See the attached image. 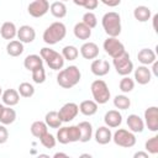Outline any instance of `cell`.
I'll list each match as a JSON object with an SVG mask.
<instances>
[{
  "label": "cell",
  "instance_id": "1",
  "mask_svg": "<svg viewBox=\"0 0 158 158\" xmlns=\"http://www.w3.org/2000/svg\"><path fill=\"white\" fill-rule=\"evenodd\" d=\"M81 78V73L77 65H69L62 70H59L57 75V83L63 89H70L75 86Z\"/></svg>",
  "mask_w": 158,
  "mask_h": 158
},
{
  "label": "cell",
  "instance_id": "2",
  "mask_svg": "<svg viewBox=\"0 0 158 158\" xmlns=\"http://www.w3.org/2000/svg\"><path fill=\"white\" fill-rule=\"evenodd\" d=\"M67 35V27L63 22H59V21H56L53 23H51L43 32V41L52 46V44H56L58 42H60Z\"/></svg>",
  "mask_w": 158,
  "mask_h": 158
},
{
  "label": "cell",
  "instance_id": "3",
  "mask_svg": "<svg viewBox=\"0 0 158 158\" xmlns=\"http://www.w3.org/2000/svg\"><path fill=\"white\" fill-rule=\"evenodd\" d=\"M101 25L109 37H117L121 33V17L115 11L106 12L101 19Z\"/></svg>",
  "mask_w": 158,
  "mask_h": 158
},
{
  "label": "cell",
  "instance_id": "4",
  "mask_svg": "<svg viewBox=\"0 0 158 158\" xmlns=\"http://www.w3.org/2000/svg\"><path fill=\"white\" fill-rule=\"evenodd\" d=\"M40 56L42 57V59L47 63V65L53 69V70H59L63 68L64 65V58L60 53L56 52L54 49L49 48V47H43L40 51Z\"/></svg>",
  "mask_w": 158,
  "mask_h": 158
},
{
  "label": "cell",
  "instance_id": "5",
  "mask_svg": "<svg viewBox=\"0 0 158 158\" xmlns=\"http://www.w3.org/2000/svg\"><path fill=\"white\" fill-rule=\"evenodd\" d=\"M91 94L94 98V101L98 102V105H102L106 104L111 96V93L109 90L107 84L102 80V79H96L91 83Z\"/></svg>",
  "mask_w": 158,
  "mask_h": 158
},
{
  "label": "cell",
  "instance_id": "6",
  "mask_svg": "<svg viewBox=\"0 0 158 158\" xmlns=\"http://www.w3.org/2000/svg\"><path fill=\"white\" fill-rule=\"evenodd\" d=\"M79 139H80V131H79L78 125L59 127L57 131V141L62 144L78 142Z\"/></svg>",
  "mask_w": 158,
  "mask_h": 158
},
{
  "label": "cell",
  "instance_id": "7",
  "mask_svg": "<svg viewBox=\"0 0 158 158\" xmlns=\"http://www.w3.org/2000/svg\"><path fill=\"white\" fill-rule=\"evenodd\" d=\"M112 141L118 147L123 148H131L136 144V136L133 132L125 130V128H118L114 135H112Z\"/></svg>",
  "mask_w": 158,
  "mask_h": 158
},
{
  "label": "cell",
  "instance_id": "8",
  "mask_svg": "<svg viewBox=\"0 0 158 158\" xmlns=\"http://www.w3.org/2000/svg\"><path fill=\"white\" fill-rule=\"evenodd\" d=\"M112 63H114V67L117 72V74L125 77V75H130V73H132L133 70V63L131 62L130 59V54L125 51L122 54L112 58Z\"/></svg>",
  "mask_w": 158,
  "mask_h": 158
},
{
  "label": "cell",
  "instance_id": "9",
  "mask_svg": "<svg viewBox=\"0 0 158 158\" xmlns=\"http://www.w3.org/2000/svg\"><path fill=\"white\" fill-rule=\"evenodd\" d=\"M104 49L110 57L115 58L125 52V46L117 40V37H107L104 41Z\"/></svg>",
  "mask_w": 158,
  "mask_h": 158
},
{
  "label": "cell",
  "instance_id": "10",
  "mask_svg": "<svg viewBox=\"0 0 158 158\" xmlns=\"http://www.w3.org/2000/svg\"><path fill=\"white\" fill-rule=\"evenodd\" d=\"M49 10V2L48 0H33L28 7H27V11L28 14L32 16V17H42L44 16Z\"/></svg>",
  "mask_w": 158,
  "mask_h": 158
},
{
  "label": "cell",
  "instance_id": "11",
  "mask_svg": "<svg viewBox=\"0 0 158 158\" xmlns=\"http://www.w3.org/2000/svg\"><path fill=\"white\" fill-rule=\"evenodd\" d=\"M78 112H79V105H77L75 102H67L59 109L58 115L62 122H69L77 117Z\"/></svg>",
  "mask_w": 158,
  "mask_h": 158
},
{
  "label": "cell",
  "instance_id": "12",
  "mask_svg": "<svg viewBox=\"0 0 158 158\" xmlns=\"http://www.w3.org/2000/svg\"><path fill=\"white\" fill-rule=\"evenodd\" d=\"M144 125L152 132L158 131V107L157 106H151V107L146 109V111H144Z\"/></svg>",
  "mask_w": 158,
  "mask_h": 158
},
{
  "label": "cell",
  "instance_id": "13",
  "mask_svg": "<svg viewBox=\"0 0 158 158\" xmlns=\"http://www.w3.org/2000/svg\"><path fill=\"white\" fill-rule=\"evenodd\" d=\"M16 36H17L19 41H21L22 43H31L36 38V31L33 27H31L28 25H23L17 30Z\"/></svg>",
  "mask_w": 158,
  "mask_h": 158
},
{
  "label": "cell",
  "instance_id": "14",
  "mask_svg": "<svg viewBox=\"0 0 158 158\" xmlns=\"http://www.w3.org/2000/svg\"><path fill=\"white\" fill-rule=\"evenodd\" d=\"M91 73L96 77H104L110 72V63L105 59H94L90 65Z\"/></svg>",
  "mask_w": 158,
  "mask_h": 158
},
{
  "label": "cell",
  "instance_id": "15",
  "mask_svg": "<svg viewBox=\"0 0 158 158\" xmlns=\"http://www.w3.org/2000/svg\"><path fill=\"white\" fill-rule=\"evenodd\" d=\"M151 79H152V73L147 65H139L135 69V80L138 84L146 85L151 81Z\"/></svg>",
  "mask_w": 158,
  "mask_h": 158
},
{
  "label": "cell",
  "instance_id": "16",
  "mask_svg": "<svg viewBox=\"0 0 158 158\" xmlns=\"http://www.w3.org/2000/svg\"><path fill=\"white\" fill-rule=\"evenodd\" d=\"M104 122L110 128H116L122 122V115L118 112V110H109L104 116Z\"/></svg>",
  "mask_w": 158,
  "mask_h": 158
},
{
  "label": "cell",
  "instance_id": "17",
  "mask_svg": "<svg viewBox=\"0 0 158 158\" xmlns=\"http://www.w3.org/2000/svg\"><path fill=\"white\" fill-rule=\"evenodd\" d=\"M80 54L85 59H95L99 56V47L94 42H85L80 47Z\"/></svg>",
  "mask_w": 158,
  "mask_h": 158
},
{
  "label": "cell",
  "instance_id": "18",
  "mask_svg": "<svg viewBox=\"0 0 158 158\" xmlns=\"http://www.w3.org/2000/svg\"><path fill=\"white\" fill-rule=\"evenodd\" d=\"M127 126L131 132L133 133H141L144 130V121L136 114H131L127 117Z\"/></svg>",
  "mask_w": 158,
  "mask_h": 158
},
{
  "label": "cell",
  "instance_id": "19",
  "mask_svg": "<svg viewBox=\"0 0 158 158\" xmlns=\"http://www.w3.org/2000/svg\"><path fill=\"white\" fill-rule=\"evenodd\" d=\"M112 139V133L110 131V127L107 126H100L95 131V141L99 144H107Z\"/></svg>",
  "mask_w": 158,
  "mask_h": 158
},
{
  "label": "cell",
  "instance_id": "20",
  "mask_svg": "<svg viewBox=\"0 0 158 158\" xmlns=\"http://www.w3.org/2000/svg\"><path fill=\"white\" fill-rule=\"evenodd\" d=\"M2 102L6 106H15L20 101V94L15 89H6L1 95Z\"/></svg>",
  "mask_w": 158,
  "mask_h": 158
},
{
  "label": "cell",
  "instance_id": "21",
  "mask_svg": "<svg viewBox=\"0 0 158 158\" xmlns=\"http://www.w3.org/2000/svg\"><path fill=\"white\" fill-rule=\"evenodd\" d=\"M0 35L4 40H14L17 35V28L15 26L14 22H10V21H6L1 25V28H0Z\"/></svg>",
  "mask_w": 158,
  "mask_h": 158
},
{
  "label": "cell",
  "instance_id": "22",
  "mask_svg": "<svg viewBox=\"0 0 158 158\" xmlns=\"http://www.w3.org/2000/svg\"><path fill=\"white\" fill-rule=\"evenodd\" d=\"M137 59H138L139 63H142V65H149L154 60H157V56L152 49L142 48L137 54Z\"/></svg>",
  "mask_w": 158,
  "mask_h": 158
},
{
  "label": "cell",
  "instance_id": "23",
  "mask_svg": "<svg viewBox=\"0 0 158 158\" xmlns=\"http://www.w3.org/2000/svg\"><path fill=\"white\" fill-rule=\"evenodd\" d=\"M78 127H79V131H80V142L83 143H86L91 139L93 137V126L90 122L88 121H81L78 123Z\"/></svg>",
  "mask_w": 158,
  "mask_h": 158
},
{
  "label": "cell",
  "instance_id": "24",
  "mask_svg": "<svg viewBox=\"0 0 158 158\" xmlns=\"http://www.w3.org/2000/svg\"><path fill=\"white\" fill-rule=\"evenodd\" d=\"M73 32H74V36L78 38V40H89L90 36H91V28L88 27L84 22H78L75 23L74 28H73Z\"/></svg>",
  "mask_w": 158,
  "mask_h": 158
},
{
  "label": "cell",
  "instance_id": "25",
  "mask_svg": "<svg viewBox=\"0 0 158 158\" xmlns=\"http://www.w3.org/2000/svg\"><path fill=\"white\" fill-rule=\"evenodd\" d=\"M79 111L85 116H93L98 112V102L94 100H84L79 105Z\"/></svg>",
  "mask_w": 158,
  "mask_h": 158
},
{
  "label": "cell",
  "instance_id": "26",
  "mask_svg": "<svg viewBox=\"0 0 158 158\" xmlns=\"http://www.w3.org/2000/svg\"><path fill=\"white\" fill-rule=\"evenodd\" d=\"M23 65H25V68H26L27 70H31V72H32L33 69H36V68L43 65V59H42V57L38 56V54H30V56H27V57L25 58Z\"/></svg>",
  "mask_w": 158,
  "mask_h": 158
},
{
  "label": "cell",
  "instance_id": "27",
  "mask_svg": "<svg viewBox=\"0 0 158 158\" xmlns=\"http://www.w3.org/2000/svg\"><path fill=\"white\" fill-rule=\"evenodd\" d=\"M6 52L11 57H19L23 52V43L19 40H12L6 46Z\"/></svg>",
  "mask_w": 158,
  "mask_h": 158
},
{
  "label": "cell",
  "instance_id": "28",
  "mask_svg": "<svg viewBox=\"0 0 158 158\" xmlns=\"http://www.w3.org/2000/svg\"><path fill=\"white\" fill-rule=\"evenodd\" d=\"M133 16H135V19H136L137 21H139V22H147V21L151 19L152 12H151V9H149V7L141 5V6H137V7L133 10Z\"/></svg>",
  "mask_w": 158,
  "mask_h": 158
},
{
  "label": "cell",
  "instance_id": "29",
  "mask_svg": "<svg viewBox=\"0 0 158 158\" xmlns=\"http://www.w3.org/2000/svg\"><path fill=\"white\" fill-rule=\"evenodd\" d=\"M51 14L57 19H63L67 15V6L63 1H54L49 6Z\"/></svg>",
  "mask_w": 158,
  "mask_h": 158
},
{
  "label": "cell",
  "instance_id": "30",
  "mask_svg": "<svg viewBox=\"0 0 158 158\" xmlns=\"http://www.w3.org/2000/svg\"><path fill=\"white\" fill-rule=\"evenodd\" d=\"M44 122L51 128H59L62 125V120L58 115V111H49L44 116Z\"/></svg>",
  "mask_w": 158,
  "mask_h": 158
},
{
  "label": "cell",
  "instance_id": "31",
  "mask_svg": "<svg viewBox=\"0 0 158 158\" xmlns=\"http://www.w3.org/2000/svg\"><path fill=\"white\" fill-rule=\"evenodd\" d=\"M16 120V111L11 109V106H5L1 115H0V122L2 125H11Z\"/></svg>",
  "mask_w": 158,
  "mask_h": 158
},
{
  "label": "cell",
  "instance_id": "32",
  "mask_svg": "<svg viewBox=\"0 0 158 158\" xmlns=\"http://www.w3.org/2000/svg\"><path fill=\"white\" fill-rule=\"evenodd\" d=\"M47 128H48V126L46 125V122H43V121H35L32 125H31V133L36 137V138H40L41 136H43L46 132H48L47 131Z\"/></svg>",
  "mask_w": 158,
  "mask_h": 158
},
{
  "label": "cell",
  "instance_id": "33",
  "mask_svg": "<svg viewBox=\"0 0 158 158\" xmlns=\"http://www.w3.org/2000/svg\"><path fill=\"white\" fill-rule=\"evenodd\" d=\"M62 56L67 60H75L79 56V51L74 46H65L62 49Z\"/></svg>",
  "mask_w": 158,
  "mask_h": 158
},
{
  "label": "cell",
  "instance_id": "34",
  "mask_svg": "<svg viewBox=\"0 0 158 158\" xmlns=\"http://www.w3.org/2000/svg\"><path fill=\"white\" fill-rule=\"evenodd\" d=\"M114 105L118 110H127L131 106V100L126 95H116L114 99Z\"/></svg>",
  "mask_w": 158,
  "mask_h": 158
},
{
  "label": "cell",
  "instance_id": "35",
  "mask_svg": "<svg viewBox=\"0 0 158 158\" xmlns=\"http://www.w3.org/2000/svg\"><path fill=\"white\" fill-rule=\"evenodd\" d=\"M19 94L22 98H31L35 94V88H33L32 84H30L27 81H23L19 85Z\"/></svg>",
  "mask_w": 158,
  "mask_h": 158
},
{
  "label": "cell",
  "instance_id": "36",
  "mask_svg": "<svg viewBox=\"0 0 158 158\" xmlns=\"http://www.w3.org/2000/svg\"><path fill=\"white\" fill-rule=\"evenodd\" d=\"M118 86H120V90H121L122 93H130V91H132L133 88H135V80L131 79L130 77L125 75V77L120 80Z\"/></svg>",
  "mask_w": 158,
  "mask_h": 158
},
{
  "label": "cell",
  "instance_id": "37",
  "mask_svg": "<svg viewBox=\"0 0 158 158\" xmlns=\"http://www.w3.org/2000/svg\"><path fill=\"white\" fill-rule=\"evenodd\" d=\"M40 141H41V143H42V146H43L44 148L51 149V148H53V147L56 146L57 138H56L53 135H51L49 132H46L43 136L40 137Z\"/></svg>",
  "mask_w": 158,
  "mask_h": 158
},
{
  "label": "cell",
  "instance_id": "38",
  "mask_svg": "<svg viewBox=\"0 0 158 158\" xmlns=\"http://www.w3.org/2000/svg\"><path fill=\"white\" fill-rule=\"evenodd\" d=\"M144 149L151 153V154H157L158 153V136H153L146 141Z\"/></svg>",
  "mask_w": 158,
  "mask_h": 158
},
{
  "label": "cell",
  "instance_id": "39",
  "mask_svg": "<svg viewBox=\"0 0 158 158\" xmlns=\"http://www.w3.org/2000/svg\"><path fill=\"white\" fill-rule=\"evenodd\" d=\"M32 79L36 84H42L44 83L46 80V72H44V68L43 65L42 67H38L36 69L32 70Z\"/></svg>",
  "mask_w": 158,
  "mask_h": 158
},
{
  "label": "cell",
  "instance_id": "40",
  "mask_svg": "<svg viewBox=\"0 0 158 158\" xmlns=\"http://www.w3.org/2000/svg\"><path fill=\"white\" fill-rule=\"evenodd\" d=\"M81 22H84L88 27L94 28V27L98 25V19H96V16H95L94 12L88 11V12H85V14L83 15V21H81Z\"/></svg>",
  "mask_w": 158,
  "mask_h": 158
},
{
  "label": "cell",
  "instance_id": "41",
  "mask_svg": "<svg viewBox=\"0 0 158 158\" xmlns=\"http://www.w3.org/2000/svg\"><path fill=\"white\" fill-rule=\"evenodd\" d=\"M9 138V132L7 128L5 127V125H0V144H4Z\"/></svg>",
  "mask_w": 158,
  "mask_h": 158
},
{
  "label": "cell",
  "instance_id": "42",
  "mask_svg": "<svg viewBox=\"0 0 158 158\" xmlns=\"http://www.w3.org/2000/svg\"><path fill=\"white\" fill-rule=\"evenodd\" d=\"M98 5H99V0H86L84 7L86 10H95L98 7Z\"/></svg>",
  "mask_w": 158,
  "mask_h": 158
},
{
  "label": "cell",
  "instance_id": "43",
  "mask_svg": "<svg viewBox=\"0 0 158 158\" xmlns=\"http://www.w3.org/2000/svg\"><path fill=\"white\" fill-rule=\"evenodd\" d=\"M102 4H105L106 6H110V7H115L117 5H120L121 0H100Z\"/></svg>",
  "mask_w": 158,
  "mask_h": 158
},
{
  "label": "cell",
  "instance_id": "44",
  "mask_svg": "<svg viewBox=\"0 0 158 158\" xmlns=\"http://www.w3.org/2000/svg\"><path fill=\"white\" fill-rule=\"evenodd\" d=\"M133 157H135V158H139V157H142V158H148V153H147V152H136Z\"/></svg>",
  "mask_w": 158,
  "mask_h": 158
},
{
  "label": "cell",
  "instance_id": "45",
  "mask_svg": "<svg viewBox=\"0 0 158 158\" xmlns=\"http://www.w3.org/2000/svg\"><path fill=\"white\" fill-rule=\"evenodd\" d=\"M152 64H153V69H152L153 70V74L157 77L158 75V63H157V60H154Z\"/></svg>",
  "mask_w": 158,
  "mask_h": 158
},
{
  "label": "cell",
  "instance_id": "46",
  "mask_svg": "<svg viewBox=\"0 0 158 158\" xmlns=\"http://www.w3.org/2000/svg\"><path fill=\"white\" fill-rule=\"evenodd\" d=\"M85 1H86V0H73V2H74L75 5L83 6V7H84V5H85Z\"/></svg>",
  "mask_w": 158,
  "mask_h": 158
},
{
  "label": "cell",
  "instance_id": "47",
  "mask_svg": "<svg viewBox=\"0 0 158 158\" xmlns=\"http://www.w3.org/2000/svg\"><path fill=\"white\" fill-rule=\"evenodd\" d=\"M54 158H59V157H64V158H67L68 157V154H65V153H60V152H58V153H56L54 156H53Z\"/></svg>",
  "mask_w": 158,
  "mask_h": 158
},
{
  "label": "cell",
  "instance_id": "48",
  "mask_svg": "<svg viewBox=\"0 0 158 158\" xmlns=\"http://www.w3.org/2000/svg\"><path fill=\"white\" fill-rule=\"evenodd\" d=\"M4 107H5V106H4L2 104H0V115H1V112H2V110H4Z\"/></svg>",
  "mask_w": 158,
  "mask_h": 158
},
{
  "label": "cell",
  "instance_id": "49",
  "mask_svg": "<svg viewBox=\"0 0 158 158\" xmlns=\"http://www.w3.org/2000/svg\"><path fill=\"white\" fill-rule=\"evenodd\" d=\"M81 157H89V158H90L91 156H90V154H81Z\"/></svg>",
  "mask_w": 158,
  "mask_h": 158
},
{
  "label": "cell",
  "instance_id": "50",
  "mask_svg": "<svg viewBox=\"0 0 158 158\" xmlns=\"http://www.w3.org/2000/svg\"><path fill=\"white\" fill-rule=\"evenodd\" d=\"M2 95V89H1V86H0V96Z\"/></svg>",
  "mask_w": 158,
  "mask_h": 158
},
{
  "label": "cell",
  "instance_id": "51",
  "mask_svg": "<svg viewBox=\"0 0 158 158\" xmlns=\"http://www.w3.org/2000/svg\"><path fill=\"white\" fill-rule=\"evenodd\" d=\"M62 1H68V0H62Z\"/></svg>",
  "mask_w": 158,
  "mask_h": 158
}]
</instances>
